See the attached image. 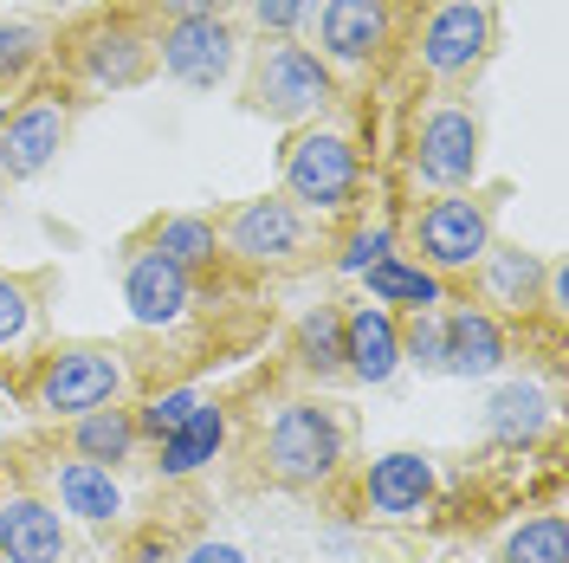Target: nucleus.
<instances>
[{
  "mask_svg": "<svg viewBox=\"0 0 569 563\" xmlns=\"http://www.w3.org/2000/svg\"><path fill=\"white\" fill-rule=\"evenodd\" d=\"M343 460V427L323 402H284L266 427V466L284 486H323Z\"/></svg>",
  "mask_w": 569,
  "mask_h": 563,
  "instance_id": "1",
  "label": "nucleus"
},
{
  "mask_svg": "<svg viewBox=\"0 0 569 563\" xmlns=\"http://www.w3.org/2000/svg\"><path fill=\"white\" fill-rule=\"evenodd\" d=\"M123 395V363L104 344H78V350H59L46 369H39V408L59 415V422H78L91 408H110Z\"/></svg>",
  "mask_w": 569,
  "mask_h": 563,
  "instance_id": "2",
  "label": "nucleus"
},
{
  "mask_svg": "<svg viewBox=\"0 0 569 563\" xmlns=\"http://www.w3.org/2000/svg\"><path fill=\"white\" fill-rule=\"evenodd\" d=\"M415 240H421L427 273H466V266H479L486 247H492V214H486L479 195H440V201L421 208Z\"/></svg>",
  "mask_w": 569,
  "mask_h": 563,
  "instance_id": "3",
  "label": "nucleus"
},
{
  "mask_svg": "<svg viewBox=\"0 0 569 563\" xmlns=\"http://www.w3.org/2000/svg\"><path fill=\"white\" fill-rule=\"evenodd\" d=\"M356 176H362L356 142L337 137V130H305V137L284 149V188L305 208H343L356 195Z\"/></svg>",
  "mask_w": 569,
  "mask_h": 563,
  "instance_id": "4",
  "label": "nucleus"
},
{
  "mask_svg": "<svg viewBox=\"0 0 569 563\" xmlns=\"http://www.w3.org/2000/svg\"><path fill=\"white\" fill-rule=\"evenodd\" d=\"M252 105L266 110V117H279V124L318 117V110L330 105V71L318 66V52L279 39V46L259 59V71H252Z\"/></svg>",
  "mask_w": 569,
  "mask_h": 563,
  "instance_id": "5",
  "label": "nucleus"
},
{
  "mask_svg": "<svg viewBox=\"0 0 569 563\" xmlns=\"http://www.w3.org/2000/svg\"><path fill=\"white\" fill-rule=\"evenodd\" d=\"M415 176L440 195H466V181L479 176V117L460 105L427 110L421 137H415Z\"/></svg>",
  "mask_w": 569,
  "mask_h": 563,
  "instance_id": "6",
  "label": "nucleus"
},
{
  "mask_svg": "<svg viewBox=\"0 0 569 563\" xmlns=\"http://www.w3.org/2000/svg\"><path fill=\"white\" fill-rule=\"evenodd\" d=\"M220 247L233 253V259H247V266H284L291 253L305 247V220H298L291 201L259 195V201L233 208V220L220 227Z\"/></svg>",
  "mask_w": 569,
  "mask_h": 563,
  "instance_id": "7",
  "label": "nucleus"
},
{
  "mask_svg": "<svg viewBox=\"0 0 569 563\" xmlns=\"http://www.w3.org/2000/svg\"><path fill=\"white\" fill-rule=\"evenodd\" d=\"M66 130H71V117H66L59 98H33V105H20L7 124H0V176L7 181L46 176V169L59 162V149H66Z\"/></svg>",
  "mask_w": 569,
  "mask_h": 563,
  "instance_id": "8",
  "label": "nucleus"
},
{
  "mask_svg": "<svg viewBox=\"0 0 569 563\" xmlns=\"http://www.w3.org/2000/svg\"><path fill=\"white\" fill-rule=\"evenodd\" d=\"M156 59L169 78L194 85V91H213L227 71H233V27L220 13H201V20H169V33L156 46Z\"/></svg>",
  "mask_w": 569,
  "mask_h": 563,
  "instance_id": "9",
  "label": "nucleus"
},
{
  "mask_svg": "<svg viewBox=\"0 0 569 563\" xmlns=\"http://www.w3.org/2000/svg\"><path fill=\"white\" fill-rule=\"evenodd\" d=\"M123 305H130V317L142 330H169L194 305V279L181 273L176 259H162L156 247H137L130 266H123Z\"/></svg>",
  "mask_w": 569,
  "mask_h": 563,
  "instance_id": "10",
  "label": "nucleus"
},
{
  "mask_svg": "<svg viewBox=\"0 0 569 563\" xmlns=\"http://www.w3.org/2000/svg\"><path fill=\"white\" fill-rule=\"evenodd\" d=\"M492 46V7L486 0H447L421 33V66L433 78H453V71H472Z\"/></svg>",
  "mask_w": 569,
  "mask_h": 563,
  "instance_id": "11",
  "label": "nucleus"
},
{
  "mask_svg": "<svg viewBox=\"0 0 569 563\" xmlns=\"http://www.w3.org/2000/svg\"><path fill=\"white\" fill-rule=\"evenodd\" d=\"M440 486V473H433V460L415 454V447H401V454H382L369 466V480H362V505L376 512V518H421L427 498Z\"/></svg>",
  "mask_w": 569,
  "mask_h": 563,
  "instance_id": "12",
  "label": "nucleus"
},
{
  "mask_svg": "<svg viewBox=\"0 0 569 563\" xmlns=\"http://www.w3.org/2000/svg\"><path fill=\"white\" fill-rule=\"evenodd\" d=\"M505 330H498L492 312L479 305H460V312L440 317V376H498L505 369Z\"/></svg>",
  "mask_w": 569,
  "mask_h": 563,
  "instance_id": "13",
  "label": "nucleus"
},
{
  "mask_svg": "<svg viewBox=\"0 0 569 563\" xmlns=\"http://www.w3.org/2000/svg\"><path fill=\"white\" fill-rule=\"evenodd\" d=\"M401 369V324L389 305H356L343 317V376L382 388Z\"/></svg>",
  "mask_w": 569,
  "mask_h": 563,
  "instance_id": "14",
  "label": "nucleus"
},
{
  "mask_svg": "<svg viewBox=\"0 0 569 563\" xmlns=\"http://www.w3.org/2000/svg\"><path fill=\"white\" fill-rule=\"evenodd\" d=\"M0 557L7 563H66V518L33 493L0 498Z\"/></svg>",
  "mask_w": 569,
  "mask_h": 563,
  "instance_id": "15",
  "label": "nucleus"
},
{
  "mask_svg": "<svg viewBox=\"0 0 569 563\" xmlns=\"http://www.w3.org/2000/svg\"><path fill=\"white\" fill-rule=\"evenodd\" d=\"M323 59H337V66H362V59H376L382 52V39H389V13H382V0H323Z\"/></svg>",
  "mask_w": 569,
  "mask_h": 563,
  "instance_id": "16",
  "label": "nucleus"
},
{
  "mask_svg": "<svg viewBox=\"0 0 569 563\" xmlns=\"http://www.w3.org/2000/svg\"><path fill=\"white\" fill-rule=\"evenodd\" d=\"M52 493H59V512L84 518V525H117L123 518V486H117V473L98 466V460L52 466Z\"/></svg>",
  "mask_w": 569,
  "mask_h": 563,
  "instance_id": "17",
  "label": "nucleus"
},
{
  "mask_svg": "<svg viewBox=\"0 0 569 563\" xmlns=\"http://www.w3.org/2000/svg\"><path fill=\"white\" fill-rule=\"evenodd\" d=\"M78 71L98 91H130V85H142V71H149V52H142V39L130 27H98V33L78 39Z\"/></svg>",
  "mask_w": 569,
  "mask_h": 563,
  "instance_id": "18",
  "label": "nucleus"
},
{
  "mask_svg": "<svg viewBox=\"0 0 569 563\" xmlns=\"http://www.w3.org/2000/svg\"><path fill=\"white\" fill-rule=\"evenodd\" d=\"M543 427H550V395L537 383H505L486 402V434L498 447H531V441H543Z\"/></svg>",
  "mask_w": 569,
  "mask_h": 563,
  "instance_id": "19",
  "label": "nucleus"
},
{
  "mask_svg": "<svg viewBox=\"0 0 569 563\" xmlns=\"http://www.w3.org/2000/svg\"><path fill=\"white\" fill-rule=\"evenodd\" d=\"M156 447H162V480H188V473H201V466L227 447V408L201 402V408H194L176 434H162Z\"/></svg>",
  "mask_w": 569,
  "mask_h": 563,
  "instance_id": "20",
  "label": "nucleus"
},
{
  "mask_svg": "<svg viewBox=\"0 0 569 563\" xmlns=\"http://www.w3.org/2000/svg\"><path fill=\"white\" fill-rule=\"evenodd\" d=\"M362 285H369V305H408V312H433V305H447L440 273H427L421 259H401V253L376 259V266L362 273Z\"/></svg>",
  "mask_w": 569,
  "mask_h": 563,
  "instance_id": "21",
  "label": "nucleus"
},
{
  "mask_svg": "<svg viewBox=\"0 0 569 563\" xmlns=\"http://www.w3.org/2000/svg\"><path fill=\"white\" fill-rule=\"evenodd\" d=\"M479 279H486V298H492L498 312H531L537 292H543V259L525 247H486Z\"/></svg>",
  "mask_w": 569,
  "mask_h": 563,
  "instance_id": "22",
  "label": "nucleus"
},
{
  "mask_svg": "<svg viewBox=\"0 0 569 563\" xmlns=\"http://www.w3.org/2000/svg\"><path fill=\"white\" fill-rule=\"evenodd\" d=\"M71 454L78 460H98V466H123V460L137 454V415L130 408H91V415H78L71 422Z\"/></svg>",
  "mask_w": 569,
  "mask_h": 563,
  "instance_id": "23",
  "label": "nucleus"
},
{
  "mask_svg": "<svg viewBox=\"0 0 569 563\" xmlns=\"http://www.w3.org/2000/svg\"><path fill=\"white\" fill-rule=\"evenodd\" d=\"M149 247L162 253V259H176L181 273L194 279L201 266H213V259H220V227H213V220H201V214H169V220H156Z\"/></svg>",
  "mask_w": 569,
  "mask_h": 563,
  "instance_id": "24",
  "label": "nucleus"
},
{
  "mask_svg": "<svg viewBox=\"0 0 569 563\" xmlns=\"http://www.w3.org/2000/svg\"><path fill=\"white\" fill-rule=\"evenodd\" d=\"M498 563H569V518L563 512H537L505 537Z\"/></svg>",
  "mask_w": 569,
  "mask_h": 563,
  "instance_id": "25",
  "label": "nucleus"
},
{
  "mask_svg": "<svg viewBox=\"0 0 569 563\" xmlns=\"http://www.w3.org/2000/svg\"><path fill=\"white\" fill-rule=\"evenodd\" d=\"M298 363H305L318 383L343 376V317L330 312V305H318V312L298 324Z\"/></svg>",
  "mask_w": 569,
  "mask_h": 563,
  "instance_id": "26",
  "label": "nucleus"
},
{
  "mask_svg": "<svg viewBox=\"0 0 569 563\" xmlns=\"http://www.w3.org/2000/svg\"><path fill=\"white\" fill-rule=\"evenodd\" d=\"M201 402H208L201 388H162V395H149V402H142L137 434H156V441H162V434H176V427L201 408Z\"/></svg>",
  "mask_w": 569,
  "mask_h": 563,
  "instance_id": "27",
  "label": "nucleus"
},
{
  "mask_svg": "<svg viewBox=\"0 0 569 563\" xmlns=\"http://www.w3.org/2000/svg\"><path fill=\"white\" fill-rule=\"evenodd\" d=\"M401 363H415L421 376H440V312H415L401 324Z\"/></svg>",
  "mask_w": 569,
  "mask_h": 563,
  "instance_id": "28",
  "label": "nucleus"
},
{
  "mask_svg": "<svg viewBox=\"0 0 569 563\" xmlns=\"http://www.w3.org/2000/svg\"><path fill=\"white\" fill-rule=\"evenodd\" d=\"M27 330H33V292H27V279H7L0 273V350L20 344Z\"/></svg>",
  "mask_w": 569,
  "mask_h": 563,
  "instance_id": "29",
  "label": "nucleus"
},
{
  "mask_svg": "<svg viewBox=\"0 0 569 563\" xmlns=\"http://www.w3.org/2000/svg\"><path fill=\"white\" fill-rule=\"evenodd\" d=\"M46 52V33H39L33 20H0V71L13 78V71H27Z\"/></svg>",
  "mask_w": 569,
  "mask_h": 563,
  "instance_id": "30",
  "label": "nucleus"
},
{
  "mask_svg": "<svg viewBox=\"0 0 569 563\" xmlns=\"http://www.w3.org/2000/svg\"><path fill=\"white\" fill-rule=\"evenodd\" d=\"M389 253H395V234H389V227H356L350 240H343V253H337V266L362 279V273H369L376 259H389Z\"/></svg>",
  "mask_w": 569,
  "mask_h": 563,
  "instance_id": "31",
  "label": "nucleus"
},
{
  "mask_svg": "<svg viewBox=\"0 0 569 563\" xmlns=\"http://www.w3.org/2000/svg\"><path fill=\"white\" fill-rule=\"evenodd\" d=\"M305 13H311V0H252V20H259L266 33H291Z\"/></svg>",
  "mask_w": 569,
  "mask_h": 563,
  "instance_id": "32",
  "label": "nucleus"
},
{
  "mask_svg": "<svg viewBox=\"0 0 569 563\" xmlns=\"http://www.w3.org/2000/svg\"><path fill=\"white\" fill-rule=\"evenodd\" d=\"M181 563H247V551H240V544H220V537H201Z\"/></svg>",
  "mask_w": 569,
  "mask_h": 563,
  "instance_id": "33",
  "label": "nucleus"
},
{
  "mask_svg": "<svg viewBox=\"0 0 569 563\" xmlns=\"http://www.w3.org/2000/svg\"><path fill=\"white\" fill-rule=\"evenodd\" d=\"M169 20H201V13H220V0H162Z\"/></svg>",
  "mask_w": 569,
  "mask_h": 563,
  "instance_id": "34",
  "label": "nucleus"
},
{
  "mask_svg": "<svg viewBox=\"0 0 569 563\" xmlns=\"http://www.w3.org/2000/svg\"><path fill=\"white\" fill-rule=\"evenodd\" d=\"M550 312H569V273H563V266L550 273Z\"/></svg>",
  "mask_w": 569,
  "mask_h": 563,
  "instance_id": "35",
  "label": "nucleus"
},
{
  "mask_svg": "<svg viewBox=\"0 0 569 563\" xmlns=\"http://www.w3.org/2000/svg\"><path fill=\"white\" fill-rule=\"evenodd\" d=\"M0 124H7V110H0Z\"/></svg>",
  "mask_w": 569,
  "mask_h": 563,
  "instance_id": "36",
  "label": "nucleus"
},
{
  "mask_svg": "<svg viewBox=\"0 0 569 563\" xmlns=\"http://www.w3.org/2000/svg\"><path fill=\"white\" fill-rule=\"evenodd\" d=\"M0 563H7V557H0Z\"/></svg>",
  "mask_w": 569,
  "mask_h": 563,
  "instance_id": "37",
  "label": "nucleus"
}]
</instances>
